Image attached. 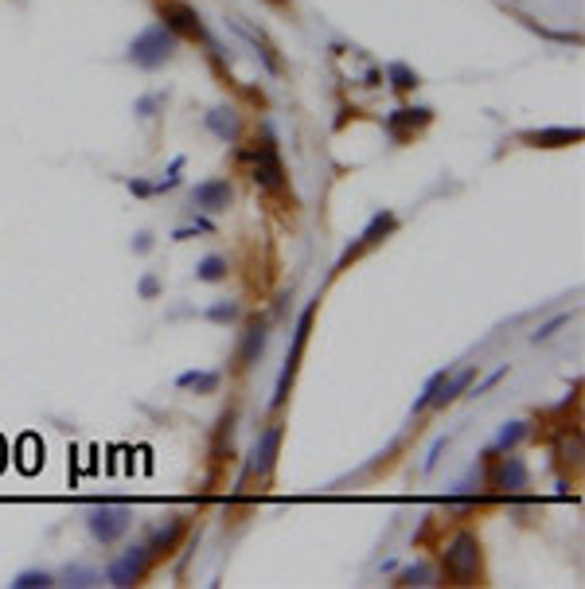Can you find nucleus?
Instances as JSON below:
<instances>
[{"label":"nucleus","instance_id":"23","mask_svg":"<svg viewBox=\"0 0 585 589\" xmlns=\"http://www.w3.org/2000/svg\"><path fill=\"white\" fill-rule=\"evenodd\" d=\"M207 321H215V324H230V321H238V304H234V301H219V304H211V309H207Z\"/></svg>","mask_w":585,"mask_h":589},{"label":"nucleus","instance_id":"15","mask_svg":"<svg viewBox=\"0 0 585 589\" xmlns=\"http://www.w3.org/2000/svg\"><path fill=\"white\" fill-rule=\"evenodd\" d=\"M262 348H266V324H254L250 332H246L242 340V351H238V367H250V363L262 356Z\"/></svg>","mask_w":585,"mask_h":589},{"label":"nucleus","instance_id":"1","mask_svg":"<svg viewBox=\"0 0 585 589\" xmlns=\"http://www.w3.org/2000/svg\"><path fill=\"white\" fill-rule=\"evenodd\" d=\"M176 43H180V35L168 32L164 23H152L129 43V63H137L140 70H157L176 55Z\"/></svg>","mask_w":585,"mask_h":589},{"label":"nucleus","instance_id":"25","mask_svg":"<svg viewBox=\"0 0 585 589\" xmlns=\"http://www.w3.org/2000/svg\"><path fill=\"white\" fill-rule=\"evenodd\" d=\"M562 324H570V313H562V316H554V321H550V324H543V328H538V332H535L531 340H535V344H538V340H550V336H554Z\"/></svg>","mask_w":585,"mask_h":589},{"label":"nucleus","instance_id":"19","mask_svg":"<svg viewBox=\"0 0 585 589\" xmlns=\"http://www.w3.org/2000/svg\"><path fill=\"white\" fill-rule=\"evenodd\" d=\"M180 539H184V523L180 520H172L168 523V531H157V539H152V555H168V550L176 547V543H180Z\"/></svg>","mask_w":585,"mask_h":589},{"label":"nucleus","instance_id":"4","mask_svg":"<svg viewBox=\"0 0 585 589\" xmlns=\"http://www.w3.org/2000/svg\"><path fill=\"white\" fill-rule=\"evenodd\" d=\"M129 520H133L129 508H94L86 523H90V535L98 539L102 547H113L117 539L129 531Z\"/></svg>","mask_w":585,"mask_h":589},{"label":"nucleus","instance_id":"27","mask_svg":"<svg viewBox=\"0 0 585 589\" xmlns=\"http://www.w3.org/2000/svg\"><path fill=\"white\" fill-rule=\"evenodd\" d=\"M129 187H133L137 195H148L152 192V184H145V180H129Z\"/></svg>","mask_w":585,"mask_h":589},{"label":"nucleus","instance_id":"13","mask_svg":"<svg viewBox=\"0 0 585 589\" xmlns=\"http://www.w3.org/2000/svg\"><path fill=\"white\" fill-rule=\"evenodd\" d=\"M433 122V110H426V105H418V110H394L391 117H386V129H391L394 140H406V129H421Z\"/></svg>","mask_w":585,"mask_h":589},{"label":"nucleus","instance_id":"12","mask_svg":"<svg viewBox=\"0 0 585 589\" xmlns=\"http://www.w3.org/2000/svg\"><path fill=\"white\" fill-rule=\"evenodd\" d=\"M207 129L219 140H227V145H234V140L242 137V122H238V113H234L230 105H219V110H211L207 113Z\"/></svg>","mask_w":585,"mask_h":589},{"label":"nucleus","instance_id":"9","mask_svg":"<svg viewBox=\"0 0 585 589\" xmlns=\"http://www.w3.org/2000/svg\"><path fill=\"white\" fill-rule=\"evenodd\" d=\"M391 231H398V219L391 215V211H379V215L371 219V227L359 234V242H356V246H347V254L339 258V266H336V269H344L347 262H356L359 254H367L371 246H379V242H382V239H386V234H391Z\"/></svg>","mask_w":585,"mask_h":589},{"label":"nucleus","instance_id":"18","mask_svg":"<svg viewBox=\"0 0 585 589\" xmlns=\"http://www.w3.org/2000/svg\"><path fill=\"white\" fill-rule=\"evenodd\" d=\"M386 75H391V86L394 90H402V94H410V90H418V70H410L406 63H391L386 67Z\"/></svg>","mask_w":585,"mask_h":589},{"label":"nucleus","instance_id":"21","mask_svg":"<svg viewBox=\"0 0 585 589\" xmlns=\"http://www.w3.org/2000/svg\"><path fill=\"white\" fill-rule=\"evenodd\" d=\"M398 585H433V570L426 562H418V566H406L398 574Z\"/></svg>","mask_w":585,"mask_h":589},{"label":"nucleus","instance_id":"2","mask_svg":"<svg viewBox=\"0 0 585 589\" xmlns=\"http://www.w3.org/2000/svg\"><path fill=\"white\" fill-rule=\"evenodd\" d=\"M441 566H445V578H449L453 585H468L472 578H480V543H476V535H468V531L456 535L453 543L445 547Z\"/></svg>","mask_w":585,"mask_h":589},{"label":"nucleus","instance_id":"8","mask_svg":"<svg viewBox=\"0 0 585 589\" xmlns=\"http://www.w3.org/2000/svg\"><path fill=\"white\" fill-rule=\"evenodd\" d=\"M277 445H281V426L274 421L266 433H262V441L254 445V457H250V465H246V476L242 480H266L269 473H274V465H277Z\"/></svg>","mask_w":585,"mask_h":589},{"label":"nucleus","instance_id":"22","mask_svg":"<svg viewBox=\"0 0 585 589\" xmlns=\"http://www.w3.org/2000/svg\"><path fill=\"white\" fill-rule=\"evenodd\" d=\"M12 585H16V589H35V585L47 589V585H55V578L47 570H23V574H16V582H12Z\"/></svg>","mask_w":585,"mask_h":589},{"label":"nucleus","instance_id":"3","mask_svg":"<svg viewBox=\"0 0 585 589\" xmlns=\"http://www.w3.org/2000/svg\"><path fill=\"white\" fill-rule=\"evenodd\" d=\"M246 157L254 160V184L257 187H266V192H281V187H285V168H281V157H277V149L269 145H257L254 152H246Z\"/></svg>","mask_w":585,"mask_h":589},{"label":"nucleus","instance_id":"28","mask_svg":"<svg viewBox=\"0 0 585 589\" xmlns=\"http://www.w3.org/2000/svg\"><path fill=\"white\" fill-rule=\"evenodd\" d=\"M133 246H137V250H140V254H145V250H148V246H152V234H137V242H133Z\"/></svg>","mask_w":585,"mask_h":589},{"label":"nucleus","instance_id":"11","mask_svg":"<svg viewBox=\"0 0 585 589\" xmlns=\"http://www.w3.org/2000/svg\"><path fill=\"white\" fill-rule=\"evenodd\" d=\"M526 480H531V473H526L523 457H500L496 473H491V488H500V492H523Z\"/></svg>","mask_w":585,"mask_h":589},{"label":"nucleus","instance_id":"16","mask_svg":"<svg viewBox=\"0 0 585 589\" xmlns=\"http://www.w3.org/2000/svg\"><path fill=\"white\" fill-rule=\"evenodd\" d=\"M176 386H184V391H203V394H211V391H219V375H215V371H187V375H180V379H176Z\"/></svg>","mask_w":585,"mask_h":589},{"label":"nucleus","instance_id":"10","mask_svg":"<svg viewBox=\"0 0 585 589\" xmlns=\"http://www.w3.org/2000/svg\"><path fill=\"white\" fill-rule=\"evenodd\" d=\"M230 199H234L230 180H203V184H195V192H192V204L199 211H207V215H219V211H227Z\"/></svg>","mask_w":585,"mask_h":589},{"label":"nucleus","instance_id":"5","mask_svg":"<svg viewBox=\"0 0 585 589\" xmlns=\"http://www.w3.org/2000/svg\"><path fill=\"white\" fill-rule=\"evenodd\" d=\"M160 23L176 35H184V40H203V23H199V12L192 5H184V0H168V5H160Z\"/></svg>","mask_w":585,"mask_h":589},{"label":"nucleus","instance_id":"20","mask_svg":"<svg viewBox=\"0 0 585 589\" xmlns=\"http://www.w3.org/2000/svg\"><path fill=\"white\" fill-rule=\"evenodd\" d=\"M526 438V421H511V426H503L500 430V438H496V453H508V449H515Z\"/></svg>","mask_w":585,"mask_h":589},{"label":"nucleus","instance_id":"7","mask_svg":"<svg viewBox=\"0 0 585 589\" xmlns=\"http://www.w3.org/2000/svg\"><path fill=\"white\" fill-rule=\"evenodd\" d=\"M312 313H316V304H309V309L301 313V321H297V336H292V351H289V359H285V371H281V383H277V394H274V406L285 403V394H289V383H292V371H297V363H301V351L304 344H309V328H312Z\"/></svg>","mask_w":585,"mask_h":589},{"label":"nucleus","instance_id":"14","mask_svg":"<svg viewBox=\"0 0 585 589\" xmlns=\"http://www.w3.org/2000/svg\"><path fill=\"white\" fill-rule=\"evenodd\" d=\"M523 140L535 149H562V145H578L581 129H538V133H523Z\"/></svg>","mask_w":585,"mask_h":589},{"label":"nucleus","instance_id":"24","mask_svg":"<svg viewBox=\"0 0 585 589\" xmlns=\"http://www.w3.org/2000/svg\"><path fill=\"white\" fill-rule=\"evenodd\" d=\"M102 578H98V574H94V570H67V585H98Z\"/></svg>","mask_w":585,"mask_h":589},{"label":"nucleus","instance_id":"26","mask_svg":"<svg viewBox=\"0 0 585 589\" xmlns=\"http://www.w3.org/2000/svg\"><path fill=\"white\" fill-rule=\"evenodd\" d=\"M157 293H160V281L148 274L145 281H140V297H157Z\"/></svg>","mask_w":585,"mask_h":589},{"label":"nucleus","instance_id":"6","mask_svg":"<svg viewBox=\"0 0 585 589\" xmlns=\"http://www.w3.org/2000/svg\"><path fill=\"white\" fill-rule=\"evenodd\" d=\"M148 562H152V550L148 547H129L125 558L113 562V566L105 570V582H110V585H137L140 578H145Z\"/></svg>","mask_w":585,"mask_h":589},{"label":"nucleus","instance_id":"17","mask_svg":"<svg viewBox=\"0 0 585 589\" xmlns=\"http://www.w3.org/2000/svg\"><path fill=\"white\" fill-rule=\"evenodd\" d=\"M227 258H219V254H207L203 262H199V269H195V277L199 281H227Z\"/></svg>","mask_w":585,"mask_h":589}]
</instances>
